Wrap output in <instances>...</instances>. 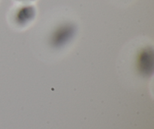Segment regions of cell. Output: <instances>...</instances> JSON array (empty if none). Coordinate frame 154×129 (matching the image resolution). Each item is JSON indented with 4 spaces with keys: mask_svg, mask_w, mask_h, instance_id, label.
Masks as SVG:
<instances>
[{
    "mask_svg": "<svg viewBox=\"0 0 154 129\" xmlns=\"http://www.w3.org/2000/svg\"><path fill=\"white\" fill-rule=\"evenodd\" d=\"M138 67L141 73L150 74L153 72V53L152 49H145L141 53L138 60Z\"/></svg>",
    "mask_w": 154,
    "mask_h": 129,
    "instance_id": "6da1fadb",
    "label": "cell"
},
{
    "mask_svg": "<svg viewBox=\"0 0 154 129\" xmlns=\"http://www.w3.org/2000/svg\"><path fill=\"white\" fill-rule=\"evenodd\" d=\"M73 33L74 27L71 26L70 24L63 26L54 33L53 42L57 46L63 45L66 43V41L69 40V38L72 37Z\"/></svg>",
    "mask_w": 154,
    "mask_h": 129,
    "instance_id": "7a4b0ae2",
    "label": "cell"
},
{
    "mask_svg": "<svg viewBox=\"0 0 154 129\" xmlns=\"http://www.w3.org/2000/svg\"><path fill=\"white\" fill-rule=\"evenodd\" d=\"M35 10L33 6H24L19 9L16 15V21L20 25H24L35 18Z\"/></svg>",
    "mask_w": 154,
    "mask_h": 129,
    "instance_id": "3957f363",
    "label": "cell"
},
{
    "mask_svg": "<svg viewBox=\"0 0 154 129\" xmlns=\"http://www.w3.org/2000/svg\"><path fill=\"white\" fill-rule=\"evenodd\" d=\"M23 1H27V0H23ZM28 1H29V0H28Z\"/></svg>",
    "mask_w": 154,
    "mask_h": 129,
    "instance_id": "277c9868",
    "label": "cell"
}]
</instances>
